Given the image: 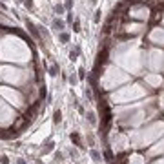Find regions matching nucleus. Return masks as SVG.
Listing matches in <instances>:
<instances>
[{"mask_svg": "<svg viewBox=\"0 0 164 164\" xmlns=\"http://www.w3.org/2000/svg\"><path fill=\"white\" fill-rule=\"evenodd\" d=\"M55 27H58V29H60V27H64V24H62V22H58V20H55Z\"/></svg>", "mask_w": 164, "mask_h": 164, "instance_id": "nucleus-5", "label": "nucleus"}, {"mask_svg": "<svg viewBox=\"0 0 164 164\" xmlns=\"http://www.w3.org/2000/svg\"><path fill=\"white\" fill-rule=\"evenodd\" d=\"M60 40H62V42H68V40H69L68 33H62V35H60Z\"/></svg>", "mask_w": 164, "mask_h": 164, "instance_id": "nucleus-3", "label": "nucleus"}, {"mask_svg": "<svg viewBox=\"0 0 164 164\" xmlns=\"http://www.w3.org/2000/svg\"><path fill=\"white\" fill-rule=\"evenodd\" d=\"M91 155H93V159H97V160L100 159V157H98V153H97V151H91Z\"/></svg>", "mask_w": 164, "mask_h": 164, "instance_id": "nucleus-6", "label": "nucleus"}, {"mask_svg": "<svg viewBox=\"0 0 164 164\" xmlns=\"http://www.w3.org/2000/svg\"><path fill=\"white\" fill-rule=\"evenodd\" d=\"M71 140H75L77 146H80V139H78V135H77V133H73V135H71Z\"/></svg>", "mask_w": 164, "mask_h": 164, "instance_id": "nucleus-2", "label": "nucleus"}, {"mask_svg": "<svg viewBox=\"0 0 164 164\" xmlns=\"http://www.w3.org/2000/svg\"><path fill=\"white\" fill-rule=\"evenodd\" d=\"M26 6H27V7H31V6H33V2H31V0H26Z\"/></svg>", "mask_w": 164, "mask_h": 164, "instance_id": "nucleus-7", "label": "nucleus"}, {"mask_svg": "<svg viewBox=\"0 0 164 164\" xmlns=\"http://www.w3.org/2000/svg\"><path fill=\"white\" fill-rule=\"evenodd\" d=\"M60 111H55V122H60Z\"/></svg>", "mask_w": 164, "mask_h": 164, "instance_id": "nucleus-4", "label": "nucleus"}, {"mask_svg": "<svg viewBox=\"0 0 164 164\" xmlns=\"http://www.w3.org/2000/svg\"><path fill=\"white\" fill-rule=\"evenodd\" d=\"M27 27L31 29V33H33L35 37H38V33H37V29H35V26H33V24H31V22H27Z\"/></svg>", "mask_w": 164, "mask_h": 164, "instance_id": "nucleus-1", "label": "nucleus"}]
</instances>
